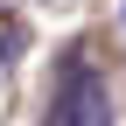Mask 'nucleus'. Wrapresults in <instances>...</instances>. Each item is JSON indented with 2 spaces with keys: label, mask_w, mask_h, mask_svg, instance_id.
<instances>
[{
  "label": "nucleus",
  "mask_w": 126,
  "mask_h": 126,
  "mask_svg": "<svg viewBox=\"0 0 126 126\" xmlns=\"http://www.w3.org/2000/svg\"><path fill=\"white\" fill-rule=\"evenodd\" d=\"M42 126H112V84H105V70L91 56H63Z\"/></svg>",
  "instance_id": "obj_1"
}]
</instances>
